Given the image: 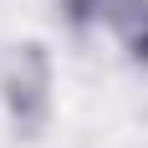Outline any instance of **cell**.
<instances>
[{
  "label": "cell",
  "mask_w": 148,
  "mask_h": 148,
  "mask_svg": "<svg viewBox=\"0 0 148 148\" xmlns=\"http://www.w3.org/2000/svg\"><path fill=\"white\" fill-rule=\"evenodd\" d=\"M10 112H15V123H26V128H36V123L46 118V61H41L36 46L21 56V66H15V77H10Z\"/></svg>",
  "instance_id": "6da1fadb"
},
{
  "label": "cell",
  "mask_w": 148,
  "mask_h": 148,
  "mask_svg": "<svg viewBox=\"0 0 148 148\" xmlns=\"http://www.w3.org/2000/svg\"><path fill=\"white\" fill-rule=\"evenodd\" d=\"M112 21H118L123 41L133 46V56H148V0H118Z\"/></svg>",
  "instance_id": "7a4b0ae2"
}]
</instances>
